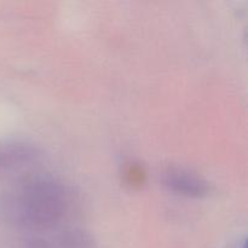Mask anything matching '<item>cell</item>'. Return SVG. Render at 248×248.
Masks as SVG:
<instances>
[{"instance_id":"1","label":"cell","mask_w":248,"mask_h":248,"mask_svg":"<svg viewBox=\"0 0 248 248\" xmlns=\"http://www.w3.org/2000/svg\"><path fill=\"white\" fill-rule=\"evenodd\" d=\"M69 199L62 184L39 178L22 184L6 203V215L23 229L47 232L67 213Z\"/></svg>"},{"instance_id":"2","label":"cell","mask_w":248,"mask_h":248,"mask_svg":"<svg viewBox=\"0 0 248 248\" xmlns=\"http://www.w3.org/2000/svg\"><path fill=\"white\" fill-rule=\"evenodd\" d=\"M164 183L173 193L189 198H201L208 191L205 179L182 167H169L164 172Z\"/></svg>"},{"instance_id":"3","label":"cell","mask_w":248,"mask_h":248,"mask_svg":"<svg viewBox=\"0 0 248 248\" xmlns=\"http://www.w3.org/2000/svg\"><path fill=\"white\" fill-rule=\"evenodd\" d=\"M93 241L82 230H65L55 235L33 239L28 248H92Z\"/></svg>"},{"instance_id":"4","label":"cell","mask_w":248,"mask_h":248,"mask_svg":"<svg viewBox=\"0 0 248 248\" xmlns=\"http://www.w3.org/2000/svg\"><path fill=\"white\" fill-rule=\"evenodd\" d=\"M229 248H246V242H245V240H237L236 242L230 245Z\"/></svg>"}]
</instances>
